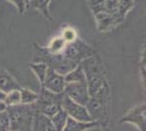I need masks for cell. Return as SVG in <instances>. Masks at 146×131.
Wrapping results in <instances>:
<instances>
[{
    "label": "cell",
    "instance_id": "cell-1",
    "mask_svg": "<svg viewBox=\"0 0 146 131\" xmlns=\"http://www.w3.org/2000/svg\"><path fill=\"white\" fill-rule=\"evenodd\" d=\"M79 65L82 67L85 74L88 94L90 96H93L103 87L104 84L107 83L103 63L97 55L94 54L93 56L82 60Z\"/></svg>",
    "mask_w": 146,
    "mask_h": 131
},
{
    "label": "cell",
    "instance_id": "cell-2",
    "mask_svg": "<svg viewBox=\"0 0 146 131\" xmlns=\"http://www.w3.org/2000/svg\"><path fill=\"white\" fill-rule=\"evenodd\" d=\"M110 88L107 82L95 95L90 96V100L85 105L92 121H95L98 124H107Z\"/></svg>",
    "mask_w": 146,
    "mask_h": 131
},
{
    "label": "cell",
    "instance_id": "cell-3",
    "mask_svg": "<svg viewBox=\"0 0 146 131\" xmlns=\"http://www.w3.org/2000/svg\"><path fill=\"white\" fill-rule=\"evenodd\" d=\"M29 105H18L8 107V114L10 118V130L21 131L24 128L32 126V114L27 108Z\"/></svg>",
    "mask_w": 146,
    "mask_h": 131
},
{
    "label": "cell",
    "instance_id": "cell-4",
    "mask_svg": "<svg viewBox=\"0 0 146 131\" xmlns=\"http://www.w3.org/2000/svg\"><path fill=\"white\" fill-rule=\"evenodd\" d=\"M94 54H96V53L93 50L91 46H88L87 44L84 43L83 41L79 39V38L73 43L67 44L66 49L63 50V53H62V55L67 59L78 63V65L82 60L93 56Z\"/></svg>",
    "mask_w": 146,
    "mask_h": 131
},
{
    "label": "cell",
    "instance_id": "cell-5",
    "mask_svg": "<svg viewBox=\"0 0 146 131\" xmlns=\"http://www.w3.org/2000/svg\"><path fill=\"white\" fill-rule=\"evenodd\" d=\"M61 108L67 112L68 117H70V118L84 121V122L92 121L86 107L79 103H75L74 100L69 98L64 93L62 94V97H61Z\"/></svg>",
    "mask_w": 146,
    "mask_h": 131
},
{
    "label": "cell",
    "instance_id": "cell-6",
    "mask_svg": "<svg viewBox=\"0 0 146 131\" xmlns=\"http://www.w3.org/2000/svg\"><path fill=\"white\" fill-rule=\"evenodd\" d=\"M66 84L67 83L64 81V75L59 74L55 70L49 68L47 75H46L43 84H42V87L50 93L60 95V94L64 93Z\"/></svg>",
    "mask_w": 146,
    "mask_h": 131
},
{
    "label": "cell",
    "instance_id": "cell-7",
    "mask_svg": "<svg viewBox=\"0 0 146 131\" xmlns=\"http://www.w3.org/2000/svg\"><path fill=\"white\" fill-rule=\"evenodd\" d=\"M64 94L69 98L74 100L75 103H79L81 105L85 106L90 100V94L87 90L86 82L80 83H67L64 88Z\"/></svg>",
    "mask_w": 146,
    "mask_h": 131
},
{
    "label": "cell",
    "instance_id": "cell-8",
    "mask_svg": "<svg viewBox=\"0 0 146 131\" xmlns=\"http://www.w3.org/2000/svg\"><path fill=\"white\" fill-rule=\"evenodd\" d=\"M120 122H129L137 128L139 131H145V103L130 109L121 119Z\"/></svg>",
    "mask_w": 146,
    "mask_h": 131
},
{
    "label": "cell",
    "instance_id": "cell-9",
    "mask_svg": "<svg viewBox=\"0 0 146 131\" xmlns=\"http://www.w3.org/2000/svg\"><path fill=\"white\" fill-rule=\"evenodd\" d=\"M95 21H96V27H97L98 32H109L115 30L118 25L124 22V20L120 19L119 17L112 15V14H108L106 12H96L93 14Z\"/></svg>",
    "mask_w": 146,
    "mask_h": 131
},
{
    "label": "cell",
    "instance_id": "cell-10",
    "mask_svg": "<svg viewBox=\"0 0 146 131\" xmlns=\"http://www.w3.org/2000/svg\"><path fill=\"white\" fill-rule=\"evenodd\" d=\"M20 87L21 86L19 85V83L12 75L8 73L7 71L0 70V90L2 92L9 93L13 90H18Z\"/></svg>",
    "mask_w": 146,
    "mask_h": 131
},
{
    "label": "cell",
    "instance_id": "cell-11",
    "mask_svg": "<svg viewBox=\"0 0 146 131\" xmlns=\"http://www.w3.org/2000/svg\"><path fill=\"white\" fill-rule=\"evenodd\" d=\"M98 122L95 121H90V122H84V121H80L76 119H73L68 117L67 124L64 126L62 131H85L90 129L92 127L96 126Z\"/></svg>",
    "mask_w": 146,
    "mask_h": 131
},
{
    "label": "cell",
    "instance_id": "cell-12",
    "mask_svg": "<svg viewBox=\"0 0 146 131\" xmlns=\"http://www.w3.org/2000/svg\"><path fill=\"white\" fill-rule=\"evenodd\" d=\"M66 46H67V43L59 35V36H56V37L52 38L50 41V43L48 44V46L45 47V48L51 55H60L63 53V50L66 49Z\"/></svg>",
    "mask_w": 146,
    "mask_h": 131
},
{
    "label": "cell",
    "instance_id": "cell-13",
    "mask_svg": "<svg viewBox=\"0 0 146 131\" xmlns=\"http://www.w3.org/2000/svg\"><path fill=\"white\" fill-rule=\"evenodd\" d=\"M30 69L33 71V73L35 74V76L37 78L38 82L40 84H43L44 80L47 75L49 67L45 63H37V61H33L30 63Z\"/></svg>",
    "mask_w": 146,
    "mask_h": 131
},
{
    "label": "cell",
    "instance_id": "cell-14",
    "mask_svg": "<svg viewBox=\"0 0 146 131\" xmlns=\"http://www.w3.org/2000/svg\"><path fill=\"white\" fill-rule=\"evenodd\" d=\"M52 2V0H30L29 6H31L33 9L40 12L46 19H51L50 13H49V5Z\"/></svg>",
    "mask_w": 146,
    "mask_h": 131
},
{
    "label": "cell",
    "instance_id": "cell-15",
    "mask_svg": "<svg viewBox=\"0 0 146 131\" xmlns=\"http://www.w3.org/2000/svg\"><path fill=\"white\" fill-rule=\"evenodd\" d=\"M64 81L66 83H80V82H86L85 74L82 67L78 65L75 68L71 70L69 73L64 75Z\"/></svg>",
    "mask_w": 146,
    "mask_h": 131
},
{
    "label": "cell",
    "instance_id": "cell-16",
    "mask_svg": "<svg viewBox=\"0 0 146 131\" xmlns=\"http://www.w3.org/2000/svg\"><path fill=\"white\" fill-rule=\"evenodd\" d=\"M49 119H50L51 125L55 128L56 131H62L63 128H64V126H66V124H67L68 115L62 108H60L51 118Z\"/></svg>",
    "mask_w": 146,
    "mask_h": 131
},
{
    "label": "cell",
    "instance_id": "cell-17",
    "mask_svg": "<svg viewBox=\"0 0 146 131\" xmlns=\"http://www.w3.org/2000/svg\"><path fill=\"white\" fill-rule=\"evenodd\" d=\"M20 93H21V105H33L39 98V94L25 87H20Z\"/></svg>",
    "mask_w": 146,
    "mask_h": 131
},
{
    "label": "cell",
    "instance_id": "cell-18",
    "mask_svg": "<svg viewBox=\"0 0 146 131\" xmlns=\"http://www.w3.org/2000/svg\"><path fill=\"white\" fill-rule=\"evenodd\" d=\"M60 36L64 39V42L67 44L73 43V42H75V41L79 38L78 32H76V30H75L74 27H72V26H64V27L61 30Z\"/></svg>",
    "mask_w": 146,
    "mask_h": 131
},
{
    "label": "cell",
    "instance_id": "cell-19",
    "mask_svg": "<svg viewBox=\"0 0 146 131\" xmlns=\"http://www.w3.org/2000/svg\"><path fill=\"white\" fill-rule=\"evenodd\" d=\"M5 103L8 105V107L21 105V93H20V88L13 90L11 92L7 93L6 98H5Z\"/></svg>",
    "mask_w": 146,
    "mask_h": 131
},
{
    "label": "cell",
    "instance_id": "cell-20",
    "mask_svg": "<svg viewBox=\"0 0 146 131\" xmlns=\"http://www.w3.org/2000/svg\"><path fill=\"white\" fill-rule=\"evenodd\" d=\"M135 0H119V12L125 19L128 13L134 8Z\"/></svg>",
    "mask_w": 146,
    "mask_h": 131
},
{
    "label": "cell",
    "instance_id": "cell-21",
    "mask_svg": "<svg viewBox=\"0 0 146 131\" xmlns=\"http://www.w3.org/2000/svg\"><path fill=\"white\" fill-rule=\"evenodd\" d=\"M10 130V118L8 112H0V131Z\"/></svg>",
    "mask_w": 146,
    "mask_h": 131
},
{
    "label": "cell",
    "instance_id": "cell-22",
    "mask_svg": "<svg viewBox=\"0 0 146 131\" xmlns=\"http://www.w3.org/2000/svg\"><path fill=\"white\" fill-rule=\"evenodd\" d=\"M10 3H12L13 6L17 8L19 13H24L27 9V5L25 2V0H7Z\"/></svg>",
    "mask_w": 146,
    "mask_h": 131
},
{
    "label": "cell",
    "instance_id": "cell-23",
    "mask_svg": "<svg viewBox=\"0 0 146 131\" xmlns=\"http://www.w3.org/2000/svg\"><path fill=\"white\" fill-rule=\"evenodd\" d=\"M85 131H110V129L108 128L107 124H97L96 126H94Z\"/></svg>",
    "mask_w": 146,
    "mask_h": 131
},
{
    "label": "cell",
    "instance_id": "cell-24",
    "mask_svg": "<svg viewBox=\"0 0 146 131\" xmlns=\"http://www.w3.org/2000/svg\"><path fill=\"white\" fill-rule=\"evenodd\" d=\"M103 1L104 0H86V2H87V5H88V7H90L91 10L95 9L97 6H99Z\"/></svg>",
    "mask_w": 146,
    "mask_h": 131
},
{
    "label": "cell",
    "instance_id": "cell-25",
    "mask_svg": "<svg viewBox=\"0 0 146 131\" xmlns=\"http://www.w3.org/2000/svg\"><path fill=\"white\" fill-rule=\"evenodd\" d=\"M8 110V105L5 103V100H0V112H5Z\"/></svg>",
    "mask_w": 146,
    "mask_h": 131
},
{
    "label": "cell",
    "instance_id": "cell-26",
    "mask_svg": "<svg viewBox=\"0 0 146 131\" xmlns=\"http://www.w3.org/2000/svg\"><path fill=\"white\" fill-rule=\"evenodd\" d=\"M6 94L5 92H2L1 90H0V100H5V98H6Z\"/></svg>",
    "mask_w": 146,
    "mask_h": 131
},
{
    "label": "cell",
    "instance_id": "cell-27",
    "mask_svg": "<svg viewBox=\"0 0 146 131\" xmlns=\"http://www.w3.org/2000/svg\"><path fill=\"white\" fill-rule=\"evenodd\" d=\"M29 1H30V0H25V2H26V5H27V7H29Z\"/></svg>",
    "mask_w": 146,
    "mask_h": 131
},
{
    "label": "cell",
    "instance_id": "cell-28",
    "mask_svg": "<svg viewBox=\"0 0 146 131\" xmlns=\"http://www.w3.org/2000/svg\"><path fill=\"white\" fill-rule=\"evenodd\" d=\"M8 131H15V130H8Z\"/></svg>",
    "mask_w": 146,
    "mask_h": 131
},
{
    "label": "cell",
    "instance_id": "cell-29",
    "mask_svg": "<svg viewBox=\"0 0 146 131\" xmlns=\"http://www.w3.org/2000/svg\"><path fill=\"white\" fill-rule=\"evenodd\" d=\"M52 1H56V0H52Z\"/></svg>",
    "mask_w": 146,
    "mask_h": 131
}]
</instances>
